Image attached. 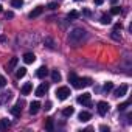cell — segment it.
Here are the masks:
<instances>
[{
  "label": "cell",
  "mask_w": 132,
  "mask_h": 132,
  "mask_svg": "<svg viewBox=\"0 0 132 132\" xmlns=\"http://www.w3.org/2000/svg\"><path fill=\"white\" fill-rule=\"evenodd\" d=\"M78 118H79V121H82V123H86V121H89L90 118H92V115L89 113V112H79V115H78Z\"/></svg>",
  "instance_id": "7c38bea8"
},
{
  "label": "cell",
  "mask_w": 132,
  "mask_h": 132,
  "mask_svg": "<svg viewBox=\"0 0 132 132\" xmlns=\"http://www.w3.org/2000/svg\"><path fill=\"white\" fill-rule=\"evenodd\" d=\"M123 28V25L121 23H115V27H113V31H118V30H121Z\"/></svg>",
  "instance_id": "1f68e13d"
},
{
  "label": "cell",
  "mask_w": 132,
  "mask_h": 132,
  "mask_svg": "<svg viewBox=\"0 0 132 132\" xmlns=\"http://www.w3.org/2000/svg\"><path fill=\"white\" fill-rule=\"evenodd\" d=\"M39 109H40V103H39V101H33V103L30 104V113H31V115H36V113L39 112Z\"/></svg>",
  "instance_id": "9c48e42d"
},
{
  "label": "cell",
  "mask_w": 132,
  "mask_h": 132,
  "mask_svg": "<svg viewBox=\"0 0 132 132\" xmlns=\"http://www.w3.org/2000/svg\"><path fill=\"white\" fill-rule=\"evenodd\" d=\"M44 109H45V110H50V109H51V103H50V101H47V103H45V107H44Z\"/></svg>",
  "instance_id": "d6a6232c"
},
{
  "label": "cell",
  "mask_w": 132,
  "mask_h": 132,
  "mask_svg": "<svg viewBox=\"0 0 132 132\" xmlns=\"http://www.w3.org/2000/svg\"><path fill=\"white\" fill-rule=\"evenodd\" d=\"M2 10H3V6H2V5H0V13H2Z\"/></svg>",
  "instance_id": "74e56055"
},
{
  "label": "cell",
  "mask_w": 132,
  "mask_h": 132,
  "mask_svg": "<svg viewBox=\"0 0 132 132\" xmlns=\"http://www.w3.org/2000/svg\"><path fill=\"white\" fill-rule=\"evenodd\" d=\"M78 103L84 106H90V93H82L78 96Z\"/></svg>",
  "instance_id": "52a82bcc"
},
{
  "label": "cell",
  "mask_w": 132,
  "mask_h": 132,
  "mask_svg": "<svg viewBox=\"0 0 132 132\" xmlns=\"http://www.w3.org/2000/svg\"><path fill=\"white\" fill-rule=\"evenodd\" d=\"M127 89H129V87H127V84H121V86H120V87L115 90V96H117V98H121V96H124V95L127 93Z\"/></svg>",
  "instance_id": "8992f818"
},
{
  "label": "cell",
  "mask_w": 132,
  "mask_h": 132,
  "mask_svg": "<svg viewBox=\"0 0 132 132\" xmlns=\"http://www.w3.org/2000/svg\"><path fill=\"white\" fill-rule=\"evenodd\" d=\"M129 104H130L129 101H126V103H123V104H120V106H118V110H120V112H123V110H126V109L129 107Z\"/></svg>",
  "instance_id": "4316f807"
},
{
  "label": "cell",
  "mask_w": 132,
  "mask_h": 132,
  "mask_svg": "<svg viewBox=\"0 0 132 132\" xmlns=\"http://www.w3.org/2000/svg\"><path fill=\"white\" fill-rule=\"evenodd\" d=\"M103 89H104V92H110V90L113 89V82H110V81H107V82L104 84V87H103Z\"/></svg>",
  "instance_id": "cb8c5ba5"
},
{
  "label": "cell",
  "mask_w": 132,
  "mask_h": 132,
  "mask_svg": "<svg viewBox=\"0 0 132 132\" xmlns=\"http://www.w3.org/2000/svg\"><path fill=\"white\" fill-rule=\"evenodd\" d=\"M100 129H101L103 132H109V126H104V124H103V126H100Z\"/></svg>",
  "instance_id": "836d02e7"
},
{
  "label": "cell",
  "mask_w": 132,
  "mask_h": 132,
  "mask_svg": "<svg viewBox=\"0 0 132 132\" xmlns=\"http://www.w3.org/2000/svg\"><path fill=\"white\" fill-rule=\"evenodd\" d=\"M110 3H112V5H115V3H117V0H110Z\"/></svg>",
  "instance_id": "8d00e7d4"
},
{
  "label": "cell",
  "mask_w": 132,
  "mask_h": 132,
  "mask_svg": "<svg viewBox=\"0 0 132 132\" xmlns=\"http://www.w3.org/2000/svg\"><path fill=\"white\" fill-rule=\"evenodd\" d=\"M11 113H13L14 117H20V113H22V107H20L19 104L13 106V107H11Z\"/></svg>",
  "instance_id": "5bb4252c"
},
{
  "label": "cell",
  "mask_w": 132,
  "mask_h": 132,
  "mask_svg": "<svg viewBox=\"0 0 132 132\" xmlns=\"http://www.w3.org/2000/svg\"><path fill=\"white\" fill-rule=\"evenodd\" d=\"M48 8H50V10H56V8H57V3H56V2H51V3H48Z\"/></svg>",
  "instance_id": "f1b7e54d"
},
{
  "label": "cell",
  "mask_w": 132,
  "mask_h": 132,
  "mask_svg": "<svg viewBox=\"0 0 132 132\" xmlns=\"http://www.w3.org/2000/svg\"><path fill=\"white\" fill-rule=\"evenodd\" d=\"M42 13H44V6H36L33 11H30L28 17H30V19H34V17H39Z\"/></svg>",
  "instance_id": "ba28073f"
},
{
  "label": "cell",
  "mask_w": 132,
  "mask_h": 132,
  "mask_svg": "<svg viewBox=\"0 0 132 132\" xmlns=\"http://www.w3.org/2000/svg\"><path fill=\"white\" fill-rule=\"evenodd\" d=\"M10 127V121L8 120H5V118H2V120H0V129H8Z\"/></svg>",
  "instance_id": "44dd1931"
},
{
  "label": "cell",
  "mask_w": 132,
  "mask_h": 132,
  "mask_svg": "<svg viewBox=\"0 0 132 132\" xmlns=\"http://www.w3.org/2000/svg\"><path fill=\"white\" fill-rule=\"evenodd\" d=\"M93 2H95V5H103L104 0H93Z\"/></svg>",
  "instance_id": "e575fe53"
},
{
  "label": "cell",
  "mask_w": 132,
  "mask_h": 132,
  "mask_svg": "<svg viewBox=\"0 0 132 132\" xmlns=\"http://www.w3.org/2000/svg\"><path fill=\"white\" fill-rule=\"evenodd\" d=\"M34 61H36V56L33 53H25L23 54V62L25 64H33Z\"/></svg>",
  "instance_id": "30bf717a"
},
{
  "label": "cell",
  "mask_w": 132,
  "mask_h": 132,
  "mask_svg": "<svg viewBox=\"0 0 132 132\" xmlns=\"http://www.w3.org/2000/svg\"><path fill=\"white\" fill-rule=\"evenodd\" d=\"M25 75H27V69H25V67L17 69V72H16V78H19V79H20V78H23Z\"/></svg>",
  "instance_id": "d6986e66"
},
{
  "label": "cell",
  "mask_w": 132,
  "mask_h": 132,
  "mask_svg": "<svg viewBox=\"0 0 132 132\" xmlns=\"http://www.w3.org/2000/svg\"><path fill=\"white\" fill-rule=\"evenodd\" d=\"M121 13V8L120 6H112V10H110V14L112 16H118Z\"/></svg>",
  "instance_id": "603a6c76"
},
{
  "label": "cell",
  "mask_w": 132,
  "mask_h": 132,
  "mask_svg": "<svg viewBox=\"0 0 132 132\" xmlns=\"http://www.w3.org/2000/svg\"><path fill=\"white\" fill-rule=\"evenodd\" d=\"M73 113H75V109L70 107V106H69V107H65V109L62 110V115H64V117H72Z\"/></svg>",
  "instance_id": "e0dca14e"
},
{
  "label": "cell",
  "mask_w": 132,
  "mask_h": 132,
  "mask_svg": "<svg viewBox=\"0 0 132 132\" xmlns=\"http://www.w3.org/2000/svg\"><path fill=\"white\" fill-rule=\"evenodd\" d=\"M75 2H82V0H75Z\"/></svg>",
  "instance_id": "f35d334b"
},
{
  "label": "cell",
  "mask_w": 132,
  "mask_h": 132,
  "mask_svg": "<svg viewBox=\"0 0 132 132\" xmlns=\"http://www.w3.org/2000/svg\"><path fill=\"white\" fill-rule=\"evenodd\" d=\"M48 89H50V86H48L47 82H42V84L36 89V96H44V95L48 92Z\"/></svg>",
  "instance_id": "5b68a950"
},
{
  "label": "cell",
  "mask_w": 132,
  "mask_h": 132,
  "mask_svg": "<svg viewBox=\"0 0 132 132\" xmlns=\"http://www.w3.org/2000/svg\"><path fill=\"white\" fill-rule=\"evenodd\" d=\"M45 42L48 44V45H47L48 48H53V47H54V45H53V40H51V39H45Z\"/></svg>",
  "instance_id": "f546056e"
},
{
  "label": "cell",
  "mask_w": 132,
  "mask_h": 132,
  "mask_svg": "<svg viewBox=\"0 0 132 132\" xmlns=\"http://www.w3.org/2000/svg\"><path fill=\"white\" fill-rule=\"evenodd\" d=\"M5 86H6V78L0 75V89H3Z\"/></svg>",
  "instance_id": "83f0119b"
},
{
  "label": "cell",
  "mask_w": 132,
  "mask_h": 132,
  "mask_svg": "<svg viewBox=\"0 0 132 132\" xmlns=\"http://www.w3.org/2000/svg\"><path fill=\"white\" fill-rule=\"evenodd\" d=\"M101 23H103V25H110V23H112V19H110V16H107V14H103V16H101Z\"/></svg>",
  "instance_id": "ac0fdd59"
},
{
  "label": "cell",
  "mask_w": 132,
  "mask_h": 132,
  "mask_svg": "<svg viewBox=\"0 0 132 132\" xmlns=\"http://www.w3.org/2000/svg\"><path fill=\"white\" fill-rule=\"evenodd\" d=\"M89 86H92L90 78H76V81L73 82L75 89H82V87H89Z\"/></svg>",
  "instance_id": "7a4b0ae2"
},
{
  "label": "cell",
  "mask_w": 132,
  "mask_h": 132,
  "mask_svg": "<svg viewBox=\"0 0 132 132\" xmlns=\"http://www.w3.org/2000/svg\"><path fill=\"white\" fill-rule=\"evenodd\" d=\"M23 5V0H11V6L13 8H20Z\"/></svg>",
  "instance_id": "7402d4cb"
},
{
  "label": "cell",
  "mask_w": 132,
  "mask_h": 132,
  "mask_svg": "<svg viewBox=\"0 0 132 132\" xmlns=\"http://www.w3.org/2000/svg\"><path fill=\"white\" fill-rule=\"evenodd\" d=\"M53 120L51 118H45V129L47 130H53Z\"/></svg>",
  "instance_id": "ffe728a7"
},
{
  "label": "cell",
  "mask_w": 132,
  "mask_h": 132,
  "mask_svg": "<svg viewBox=\"0 0 132 132\" xmlns=\"http://www.w3.org/2000/svg\"><path fill=\"white\" fill-rule=\"evenodd\" d=\"M47 75H48V69H47V67H39V69H37V72H36V76H37V78H40V79H42V78H45Z\"/></svg>",
  "instance_id": "8fae6325"
},
{
  "label": "cell",
  "mask_w": 132,
  "mask_h": 132,
  "mask_svg": "<svg viewBox=\"0 0 132 132\" xmlns=\"http://www.w3.org/2000/svg\"><path fill=\"white\" fill-rule=\"evenodd\" d=\"M17 62H19V59H17V57H11V61H10V62H8V65H6L8 72H10V70H13V69L16 67V65H17Z\"/></svg>",
  "instance_id": "9a60e30c"
},
{
  "label": "cell",
  "mask_w": 132,
  "mask_h": 132,
  "mask_svg": "<svg viewBox=\"0 0 132 132\" xmlns=\"http://www.w3.org/2000/svg\"><path fill=\"white\" fill-rule=\"evenodd\" d=\"M78 17H79V13H78V11H70V13H69V19L75 20V19H78Z\"/></svg>",
  "instance_id": "d4e9b609"
},
{
  "label": "cell",
  "mask_w": 132,
  "mask_h": 132,
  "mask_svg": "<svg viewBox=\"0 0 132 132\" xmlns=\"http://www.w3.org/2000/svg\"><path fill=\"white\" fill-rule=\"evenodd\" d=\"M33 90V84L31 82H25L22 87V95H30V92Z\"/></svg>",
  "instance_id": "4fadbf2b"
},
{
  "label": "cell",
  "mask_w": 132,
  "mask_h": 132,
  "mask_svg": "<svg viewBox=\"0 0 132 132\" xmlns=\"http://www.w3.org/2000/svg\"><path fill=\"white\" fill-rule=\"evenodd\" d=\"M86 37H87V33H86L82 28H75V30L69 34V42L76 47V45H79Z\"/></svg>",
  "instance_id": "6da1fadb"
},
{
  "label": "cell",
  "mask_w": 132,
  "mask_h": 132,
  "mask_svg": "<svg viewBox=\"0 0 132 132\" xmlns=\"http://www.w3.org/2000/svg\"><path fill=\"white\" fill-rule=\"evenodd\" d=\"M61 73L57 72V70H51V79H53V82H59L61 81Z\"/></svg>",
  "instance_id": "2e32d148"
},
{
  "label": "cell",
  "mask_w": 132,
  "mask_h": 132,
  "mask_svg": "<svg viewBox=\"0 0 132 132\" xmlns=\"http://www.w3.org/2000/svg\"><path fill=\"white\" fill-rule=\"evenodd\" d=\"M109 103H106V101H100L98 103V113L101 115V117H104L107 112H109Z\"/></svg>",
  "instance_id": "277c9868"
},
{
  "label": "cell",
  "mask_w": 132,
  "mask_h": 132,
  "mask_svg": "<svg viewBox=\"0 0 132 132\" xmlns=\"http://www.w3.org/2000/svg\"><path fill=\"white\" fill-rule=\"evenodd\" d=\"M84 14H86V16H90V14H92V13H90V11H89V10H84Z\"/></svg>",
  "instance_id": "d590c367"
},
{
  "label": "cell",
  "mask_w": 132,
  "mask_h": 132,
  "mask_svg": "<svg viewBox=\"0 0 132 132\" xmlns=\"http://www.w3.org/2000/svg\"><path fill=\"white\" fill-rule=\"evenodd\" d=\"M5 16H6V19H13V17H14V13H13V11H8Z\"/></svg>",
  "instance_id": "4dcf8cb0"
},
{
  "label": "cell",
  "mask_w": 132,
  "mask_h": 132,
  "mask_svg": "<svg viewBox=\"0 0 132 132\" xmlns=\"http://www.w3.org/2000/svg\"><path fill=\"white\" fill-rule=\"evenodd\" d=\"M76 78H78V76H76V73H75V72H70V73H69V81H70L72 84L76 81Z\"/></svg>",
  "instance_id": "484cf974"
},
{
  "label": "cell",
  "mask_w": 132,
  "mask_h": 132,
  "mask_svg": "<svg viewBox=\"0 0 132 132\" xmlns=\"http://www.w3.org/2000/svg\"><path fill=\"white\" fill-rule=\"evenodd\" d=\"M56 96H57V100H61V101H64V100H67L69 96H70V89L69 87H59L57 90H56Z\"/></svg>",
  "instance_id": "3957f363"
}]
</instances>
